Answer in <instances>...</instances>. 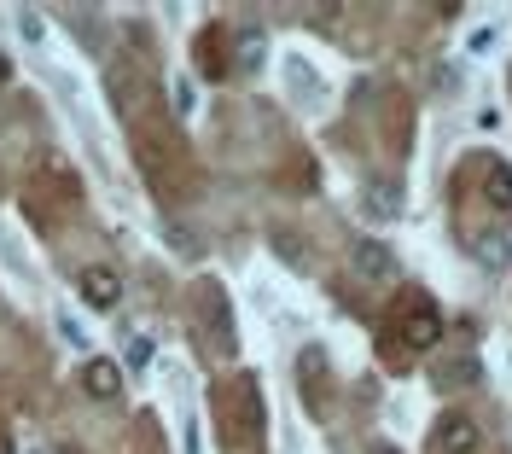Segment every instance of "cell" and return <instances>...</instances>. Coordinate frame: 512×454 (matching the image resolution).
I'll list each match as a JSON object with an SVG mask.
<instances>
[{
  "instance_id": "10",
  "label": "cell",
  "mask_w": 512,
  "mask_h": 454,
  "mask_svg": "<svg viewBox=\"0 0 512 454\" xmlns=\"http://www.w3.org/2000/svg\"><path fill=\"white\" fill-rule=\"evenodd\" d=\"M361 210H367L373 222H396L402 198H396V187H367V198H361Z\"/></svg>"
},
{
  "instance_id": "8",
  "label": "cell",
  "mask_w": 512,
  "mask_h": 454,
  "mask_svg": "<svg viewBox=\"0 0 512 454\" xmlns=\"http://www.w3.org/2000/svg\"><path fill=\"white\" fill-rule=\"evenodd\" d=\"M82 390H88L94 402H111V396H123V361L88 356V361H82Z\"/></svg>"
},
{
  "instance_id": "19",
  "label": "cell",
  "mask_w": 512,
  "mask_h": 454,
  "mask_svg": "<svg viewBox=\"0 0 512 454\" xmlns=\"http://www.w3.org/2000/svg\"><path fill=\"white\" fill-rule=\"evenodd\" d=\"M6 76H12V65H6V59H0V82H6Z\"/></svg>"
},
{
  "instance_id": "3",
  "label": "cell",
  "mask_w": 512,
  "mask_h": 454,
  "mask_svg": "<svg viewBox=\"0 0 512 454\" xmlns=\"http://www.w3.org/2000/svg\"><path fill=\"white\" fill-rule=\"evenodd\" d=\"M390 338L402 350H437L443 344V309L425 292H402L396 309H390Z\"/></svg>"
},
{
  "instance_id": "18",
  "label": "cell",
  "mask_w": 512,
  "mask_h": 454,
  "mask_svg": "<svg viewBox=\"0 0 512 454\" xmlns=\"http://www.w3.org/2000/svg\"><path fill=\"white\" fill-rule=\"evenodd\" d=\"M373 454H396V449H390V443H373Z\"/></svg>"
},
{
  "instance_id": "5",
  "label": "cell",
  "mask_w": 512,
  "mask_h": 454,
  "mask_svg": "<svg viewBox=\"0 0 512 454\" xmlns=\"http://www.w3.org/2000/svg\"><path fill=\"white\" fill-rule=\"evenodd\" d=\"M76 292L88 309H117L123 303V274L111 268V262H88L82 274H76Z\"/></svg>"
},
{
  "instance_id": "16",
  "label": "cell",
  "mask_w": 512,
  "mask_h": 454,
  "mask_svg": "<svg viewBox=\"0 0 512 454\" xmlns=\"http://www.w3.org/2000/svg\"><path fill=\"white\" fill-rule=\"evenodd\" d=\"M152 356V344H146V338H128V361H134V367H140V361Z\"/></svg>"
},
{
  "instance_id": "6",
  "label": "cell",
  "mask_w": 512,
  "mask_h": 454,
  "mask_svg": "<svg viewBox=\"0 0 512 454\" xmlns=\"http://www.w3.org/2000/svg\"><path fill=\"white\" fill-rule=\"evenodd\" d=\"M350 262H355V274H361L367 286H390V280H396V257H390L384 239H355Z\"/></svg>"
},
{
  "instance_id": "15",
  "label": "cell",
  "mask_w": 512,
  "mask_h": 454,
  "mask_svg": "<svg viewBox=\"0 0 512 454\" xmlns=\"http://www.w3.org/2000/svg\"><path fill=\"white\" fill-rule=\"evenodd\" d=\"M169 245H175L181 257H198V239H192L187 227H169Z\"/></svg>"
},
{
  "instance_id": "17",
  "label": "cell",
  "mask_w": 512,
  "mask_h": 454,
  "mask_svg": "<svg viewBox=\"0 0 512 454\" xmlns=\"http://www.w3.org/2000/svg\"><path fill=\"white\" fill-rule=\"evenodd\" d=\"M18 30L30 35V41H41V18H30V12H18Z\"/></svg>"
},
{
  "instance_id": "11",
  "label": "cell",
  "mask_w": 512,
  "mask_h": 454,
  "mask_svg": "<svg viewBox=\"0 0 512 454\" xmlns=\"http://www.w3.org/2000/svg\"><path fill=\"white\" fill-rule=\"evenodd\" d=\"M216 47H222V35H216V30L198 41V65H204V76H227V59L216 53Z\"/></svg>"
},
{
  "instance_id": "12",
  "label": "cell",
  "mask_w": 512,
  "mask_h": 454,
  "mask_svg": "<svg viewBox=\"0 0 512 454\" xmlns=\"http://www.w3.org/2000/svg\"><path fill=\"white\" fill-rule=\"evenodd\" d=\"M495 41H501V24H478V30L466 35V53H489Z\"/></svg>"
},
{
  "instance_id": "13",
  "label": "cell",
  "mask_w": 512,
  "mask_h": 454,
  "mask_svg": "<svg viewBox=\"0 0 512 454\" xmlns=\"http://www.w3.org/2000/svg\"><path fill=\"white\" fill-rule=\"evenodd\" d=\"M478 257L489 262V268H507V245H501V233H489V239H478Z\"/></svg>"
},
{
  "instance_id": "7",
  "label": "cell",
  "mask_w": 512,
  "mask_h": 454,
  "mask_svg": "<svg viewBox=\"0 0 512 454\" xmlns=\"http://www.w3.org/2000/svg\"><path fill=\"white\" fill-rule=\"evenodd\" d=\"M478 443H483V431H478L472 414L448 408L443 420H437V449H443V454H478Z\"/></svg>"
},
{
  "instance_id": "9",
  "label": "cell",
  "mask_w": 512,
  "mask_h": 454,
  "mask_svg": "<svg viewBox=\"0 0 512 454\" xmlns=\"http://www.w3.org/2000/svg\"><path fill=\"white\" fill-rule=\"evenodd\" d=\"M483 198H489V210L512 216V163L483 158Z\"/></svg>"
},
{
  "instance_id": "4",
  "label": "cell",
  "mask_w": 512,
  "mask_h": 454,
  "mask_svg": "<svg viewBox=\"0 0 512 454\" xmlns=\"http://www.w3.org/2000/svg\"><path fill=\"white\" fill-rule=\"evenodd\" d=\"M192 309H198V326L210 332V344L222 350V356H233V309H227V292L216 286V280H198L192 286Z\"/></svg>"
},
{
  "instance_id": "1",
  "label": "cell",
  "mask_w": 512,
  "mask_h": 454,
  "mask_svg": "<svg viewBox=\"0 0 512 454\" xmlns=\"http://www.w3.org/2000/svg\"><path fill=\"white\" fill-rule=\"evenodd\" d=\"M134 163H140V175L152 181L158 198H187L192 193L187 152H181V140H175V129H169L163 117H134Z\"/></svg>"
},
{
  "instance_id": "2",
  "label": "cell",
  "mask_w": 512,
  "mask_h": 454,
  "mask_svg": "<svg viewBox=\"0 0 512 454\" xmlns=\"http://www.w3.org/2000/svg\"><path fill=\"white\" fill-rule=\"evenodd\" d=\"M216 420H222V443L227 449H262V390H256L251 373H233L222 390H216Z\"/></svg>"
},
{
  "instance_id": "14",
  "label": "cell",
  "mask_w": 512,
  "mask_h": 454,
  "mask_svg": "<svg viewBox=\"0 0 512 454\" xmlns=\"http://www.w3.org/2000/svg\"><path fill=\"white\" fill-rule=\"evenodd\" d=\"M239 65H245V70H256V65H262V35H245V41H239Z\"/></svg>"
}]
</instances>
